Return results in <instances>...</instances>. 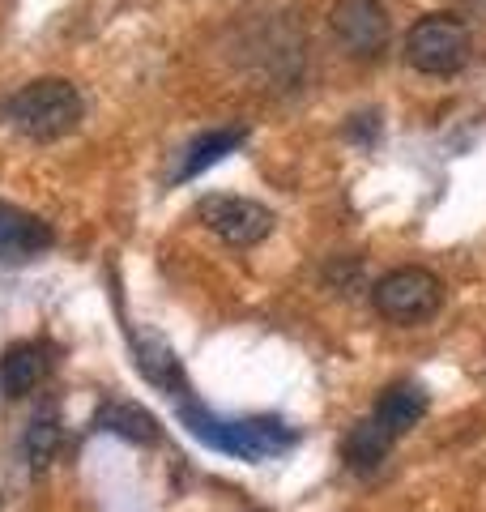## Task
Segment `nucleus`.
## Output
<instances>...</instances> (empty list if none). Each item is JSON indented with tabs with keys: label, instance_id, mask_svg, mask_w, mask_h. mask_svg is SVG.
<instances>
[{
	"label": "nucleus",
	"instance_id": "obj_1",
	"mask_svg": "<svg viewBox=\"0 0 486 512\" xmlns=\"http://www.w3.org/2000/svg\"><path fill=\"white\" fill-rule=\"evenodd\" d=\"M180 419L201 444L218 448L226 457H239V461L282 457L299 440L282 419H218V414H209L192 393L180 397Z\"/></svg>",
	"mask_w": 486,
	"mask_h": 512
},
{
	"label": "nucleus",
	"instance_id": "obj_2",
	"mask_svg": "<svg viewBox=\"0 0 486 512\" xmlns=\"http://www.w3.org/2000/svg\"><path fill=\"white\" fill-rule=\"evenodd\" d=\"M9 120L30 141H56L81 120V94L64 77H35L9 99Z\"/></svg>",
	"mask_w": 486,
	"mask_h": 512
},
{
	"label": "nucleus",
	"instance_id": "obj_3",
	"mask_svg": "<svg viewBox=\"0 0 486 512\" xmlns=\"http://www.w3.org/2000/svg\"><path fill=\"white\" fill-rule=\"evenodd\" d=\"M371 303H376V312L384 320H393V325H418V320L440 312L444 282L423 265H405L371 286Z\"/></svg>",
	"mask_w": 486,
	"mask_h": 512
},
{
	"label": "nucleus",
	"instance_id": "obj_4",
	"mask_svg": "<svg viewBox=\"0 0 486 512\" xmlns=\"http://www.w3.org/2000/svg\"><path fill=\"white\" fill-rule=\"evenodd\" d=\"M405 60H410L418 73H431V77L461 73L465 60H469V30H465V22L448 18V13L418 18L410 26V35H405Z\"/></svg>",
	"mask_w": 486,
	"mask_h": 512
},
{
	"label": "nucleus",
	"instance_id": "obj_5",
	"mask_svg": "<svg viewBox=\"0 0 486 512\" xmlns=\"http://www.w3.org/2000/svg\"><path fill=\"white\" fill-rule=\"evenodd\" d=\"M197 218L214 231L222 244H235V248H252L273 231V214L269 205L252 201V197H231V192H214L197 205Z\"/></svg>",
	"mask_w": 486,
	"mask_h": 512
},
{
	"label": "nucleus",
	"instance_id": "obj_6",
	"mask_svg": "<svg viewBox=\"0 0 486 512\" xmlns=\"http://www.w3.org/2000/svg\"><path fill=\"white\" fill-rule=\"evenodd\" d=\"M329 26L359 56H380L388 47V13L380 0H337L329 9Z\"/></svg>",
	"mask_w": 486,
	"mask_h": 512
},
{
	"label": "nucleus",
	"instance_id": "obj_7",
	"mask_svg": "<svg viewBox=\"0 0 486 512\" xmlns=\"http://www.w3.org/2000/svg\"><path fill=\"white\" fill-rule=\"evenodd\" d=\"M56 244L52 222H43L39 214L22 210V205L0 201V265H26Z\"/></svg>",
	"mask_w": 486,
	"mask_h": 512
},
{
	"label": "nucleus",
	"instance_id": "obj_8",
	"mask_svg": "<svg viewBox=\"0 0 486 512\" xmlns=\"http://www.w3.org/2000/svg\"><path fill=\"white\" fill-rule=\"evenodd\" d=\"M243 141H248V128L243 124H226V128H205V133H197L188 141V146L175 154V167H171V184H184L192 180V175L209 171L214 163H222L231 150H239Z\"/></svg>",
	"mask_w": 486,
	"mask_h": 512
},
{
	"label": "nucleus",
	"instance_id": "obj_9",
	"mask_svg": "<svg viewBox=\"0 0 486 512\" xmlns=\"http://www.w3.org/2000/svg\"><path fill=\"white\" fill-rule=\"evenodd\" d=\"M52 372V346L47 342H18L0 355V393L5 397H26L35 393L43 376Z\"/></svg>",
	"mask_w": 486,
	"mask_h": 512
},
{
	"label": "nucleus",
	"instance_id": "obj_10",
	"mask_svg": "<svg viewBox=\"0 0 486 512\" xmlns=\"http://www.w3.org/2000/svg\"><path fill=\"white\" fill-rule=\"evenodd\" d=\"M423 414H427V389H418V384L401 380V384H393V389L380 393L376 410H371V423H376L388 440H397L410 427H418Z\"/></svg>",
	"mask_w": 486,
	"mask_h": 512
},
{
	"label": "nucleus",
	"instance_id": "obj_11",
	"mask_svg": "<svg viewBox=\"0 0 486 512\" xmlns=\"http://www.w3.org/2000/svg\"><path fill=\"white\" fill-rule=\"evenodd\" d=\"M60 436H64V431H60V419H56L52 410H39L35 419L26 423V431H22V457H26L30 474H43L56 461Z\"/></svg>",
	"mask_w": 486,
	"mask_h": 512
},
{
	"label": "nucleus",
	"instance_id": "obj_12",
	"mask_svg": "<svg viewBox=\"0 0 486 512\" xmlns=\"http://www.w3.org/2000/svg\"><path fill=\"white\" fill-rule=\"evenodd\" d=\"M99 427L111 431V436H120V440H133V444L158 440V423L133 402H107L99 410Z\"/></svg>",
	"mask_w": 486,
	"mask_h": 512
},
{
	"label": "nucleus",
	"instance_id": "obj_13",
	"mask_svg": "<svg viewBox=\"0 0 486 512\" xmlns=\"http://www.w3.org/2000/svg\"><path fill=\"white\" fill-rule=\"evenodd\" d=\"M388 448H393V440L384 436V431L371 423V419H363L359 427L346 436V444H342V457H346V466L350 470H359V474H367V470H376L380 461L388 457Z\"/></svg>",
	"mask_w": 486,
	"mask_h": 512
}]
</instances>
